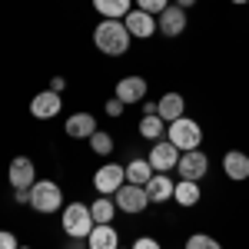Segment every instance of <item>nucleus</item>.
Masks as SVG:
<instances>
[{
  "label": "nucleus",
  "mask_w": 249,
  "mask_h": 249,
  "mask_svg": "<svg viewBox=\"0 0 249 249\" xmlns=\"http://www.w3.org/2000/svg\"><path fill=\"white\" fill-rule=\"evenodd\" d=\"M130 30L123 20H100L93 27V47L107 57H123L130 50Z\"/></svg>",
  "instance_id": "f257e3e1"
},
{
  "label": "nucleus",
  "mask_w": 249,
  "mask_h": 249,
  "mask_svg": "<svg viewBox=\"0 0 249 249\" xmlns=\"http://www.w3.org/2000/svg\"><path fill=\"white\" fill-rule=\"evenodd\" d=\"M166 140H170L179 153L199 150V146H203V126H199L196 120H190V116H179V120L166 123Z\"/></svg>",
  "instance_id": "f03ea898"
},
{
  "label": "nucleus",
  "mask_w": 249,
  "mask_h": 249,
  "mask_svg": "<svg viewBox=\"0 0 249 249\" xmlns=\"http://www.w3.org/2000/svg\"><path fill=\"white\" fill-rule=\"evenodd\" d=\"M30 206L40 216H53L57 210H63V190L57 179H37L30 186Z\"/></svg>",
  "instance_id": "7ed1b4c3"
},
{
  "label": "nucleus",
  "mask_w": 249,
  "mask_h": 249,
  "mask_svg": "<svg viewBox=\"0 0 249 249\" xmlns=\"http://www.w3.org/2000/svg\"><path fill=\"white\" fill-rule=\"evenodd\" d=\"M93 213L87 203H70V206H63V232H67V239H87L90 232H93Z\"/></svg>",
  "instance_id": "20e7f679"
},
{
  "label": "nucleus",
  "mask_w": 249,
  "mask_h": 249,
  "mask_svg": "<svg viewBox=\"0 0 249 249\" xmlns=\"http://www.w3.org/2000/svg\"><path fill=\"white\" fill-rule=\"evenodd\" d=\"M113 203L120 213H126V216H136V213H143L150 206V196H146V186H136V183H123L120 190L113 193Z\"/></svg>",
  "instance_id": "39448f33"
},
{
  "label": "nucleus",
  "mask_w": 249,
  "mask_h": 249,
  "mask_svg": "<svg viewBox=\"0 0 249 249\" xmlns=\"http://www.w3.org/2000/svg\"><path fill=\"white\" fill-rule=\"evenodd\" d=\"M123 183H126V166H120V163H103L93 173V186L100 196H113Z\"/></svg>",
  "instance_id": "423d86ee"
},
{
  "label": "nucleus",
  "mask_w": 249,
  "mask_h": 249,
  "mask_svg": "<svg viewBox=\"0 0 249 249\" xmlns=\"http://www.w3.org/2000/svg\"><path fill=\"white\" fill-rule=\"evenodd\" d=\"M7 179H10L14 190H30V186L37 183V166H34V160H30V156H14L10 166H7Z\"/></svg>",
  "instance_id": "0eeeda50"
},
{
  "label": "nucleus",
  "mask_w": 249,
  "mask_h": 249,
  "mask_svg": "<svg viewBox=\"0 0 249 249\" xmlns=\"http://www.w3.org/2000/svg\"><path fill=\"white\" fill-rule=\"evenodd\" d=\"M176 173H179V179H203L206 173H210V156L203 153V150H190V153H179V163H176Z\"/></svg>",
  "instance_id": "6e6552de"
},
{
  "label": "nucleus",
  "mask_w": 249,
  "mask_h": 249,
  "mask_svg": "<svg viewBox=\"0 0 249 249\" xmlns=\"http://www.w3.org/2000/svg\"><path fill=\"white\" fill-rule=\"evenodd\" d=\"M146 93H150V83H146V77H140V73H130V77L116 80V100H123L126 107L143 103Z\"/></svg>",
  "instance_id": "1a4fd4ad"
},
{
  "label": "nucleus",
  "mask_w": 249,
  "mask_h": 249,
  "mask_svg": "<svg viewBox=\"0 0 249 249\" xmlns=\"http://www.w3.org/2000/svg\"><path fill=\"white\" fill-rule=\"evenodd\" d=\"M183 30H186V10L176 7V3H170V7L156 17V34H163L166 40H173V37H179Z\"/></svg>",
  "instance_id": "9d476101"
},
{
  "label": "nucleus",
  "mask_w": 249,
  "mask_h": 249,
  "mask_svg": "<svg viewBox=\"0 0 249 249\" xmlns=\"http://www.w3.org/2000/svg\"><path fill=\"white\" fill-rule=\"evenodd\" d=\"M146 160H150V166H153L156 173H170V170H176V163H179V150L163 136V140L153 143V150H150Z\"/></svg>",
  "instance_id": "9b49d317"
},
{
  "label": "nucleus",
  "mask_w": 249,
  "mask_h": 249,
  "mask_svg": "<svg viewBox=\"0 0 249 249\" xmlns=\"http://www.w3.org/2000/svg\"><path fill=\"white\" fill-rule=\"evenodd\" d=\"M123 23H126V30H130V37H136V40H150L156 34V17L146 14V10H136V7L123 17Z\"/></svg>",
  "instance_id": "f8f14e48"
},
{
  "label": "nucleus",
  "mask_w": 249,
  "mask_h": 249,
  "mask_svg": "<svg viewBox=\"0 0 249 249\" xmlns=\"http://www.w3.org/2000/svg\"><path fill=\"white\" fill-rule=\"evenodd\" d=\"M63 110V96L53 93V90H43L30 100V113L37 116V120H53V116Z\"/></svg>",
  "instance_id": "ddd939ff"
},
{
  "label": "nucleus",
  "mask_w": 249,
  "mask_h": 249,
  "mask_svg": "<svg viewBox=\"0 0 249 249\" xmlns=\"http://www.w3.org/2000/svg\"><path fill=\"white\" fill-rule=\"evenodd\" d=\"M63 133L70 136V140H90V136L96 133V120L93 113H70L67 116V123H63Z\"/></svg>",
  "instance_id": "4468645a"
},
{
  "label": "nucleus",
  "mask_w": 249,
  "mask_h": 249,
  "mask_svg": "<svg viewBox=\"0 0 249 249\" xmlns=\"http://www.w3.org/2000/svg\"><path fill=\"white\" fill-rule=\"evenodd\" d=\"M223 173H226V179H232V183L249 179V153H243V150H230V153L223 156Z\"/></svg>",
  "instance_id": "2eb2a0df"
},
{
  "label": "nucleus",
  "mask_w": 249,
  "mask_h": 249,
  "mask_svg": "<svg viewBox=\"0 0 249 249\" xmlns=\"http://www.w3.org/2000/svg\"><path fill=\"white\" fill-rule=\"evenodd\" d=\"M199 199H203V190H199L196 179H176V190H173V203H176V206L193 210Z\"/></svg>",
  "instance_id": "dca6fc26"
},
{
  "label": "nucleus",
  "mask_w": 249,
  "mask_h": 249,
  "mask_svg": "<svg viewBox=\"0 0 249 249\" xmlns=\"http://www.w3.org/2000/svg\"><path fill=\"white\" fill-rule=\"evenodd\" d=\"M87 246L90 249H120V232L113 230V223H100L87 236Z\"/></svg>",
  "instance_id": "f3484780"
},
{
  "label": "nucleus",
  "mask_w": 249,
  "mask_h": 249,
  "mask_svg": "<svg viewBox=\"0 0 249 249\" xmlns=\"http://www.w3.org/2000/svg\"><path fill=\"white\" fill-rule=\"evenodd\" d=\"M156 113L163 116L166 123L186 116V100H183V93H163L160 100H156Z\"/></svg>",
  "instance_id": "a211bd4d"
},
{
  "label": "nucleus",
  "mask_w": 249,
  "mask_h": 249,
  "mask_svg": "<svg viewBox=\"0 0 249 249\" xmlns=\"http://www.w3.org/2000/svg\"><path fill=\"white\" fill-rule=\"evenodd\" d=\"M173 190H176V183L170 179V173H153V179L146 183V196H150V203H170Z\"/></svg>",
  "instance_id": "6ab92c4d"
},
{
  "label": "nucleus",
  "mask_w": 249,
  "mask_h": 249,
  "mask_svg": "<svg viewBox=\"0 0 249 249\" xmlns=\"http://www.w3.org/2000/svg\"><path fill=\"white\" fill-rule=\"evenodd\" d=\"M93 10L103 20H123L133 10V0H93Z\"/></svg>",
  "instance_id": "aec40b11"
},
{
  "label": "nucleus",
  "mask_w": 249,
  "mask_h": 249,
  "mask_svg": "<svg viewBox=\"0 0 249 249\" xmlns=\"http://www.w3.org/2000/svg\"><path fill=\"white\" fill-rule=\"evenodd\" d=\"M153 166H150V160H140V156H136V160H130V163H126V183H136V186H146V183H150V179H153Z\"/></svg>",
  "instance_id": "412c9836"
},
{
  "label": "nucleus",
  "mask_w": 249,
  "mask_h": 249,
  "mask_svg": "<svg viewBox=\"0 0 249 249\" xmlns=\"http://www.w3.org/2000/svg\"><path fill=\"white\" fill-rule=\"evenodd\" d=\"M140 136H143V140H163V136H166V120H163V116L160 113H153V116H143V120H140Z\"/></svg>",
  "instance_id": "4be33fe9"
},
{
  "label": "nucleus",
  "mask_w": 249,
  "mask_h": 249,
  "mask_svg": "<svg viewBox=\"0 0 249 249\" xmlns=\"http://www.w3.org/2000/svg\"><path fill=\"white\" fill-rule=\"evenodd\" d=\"M90 213H93V223H96V226H100V223H113L116 203L110 199V196H100V199H93V203H90Z\"/></svg>",
  "instance_id": "5701e85b"
},
{
  "label": "nucleus",
  "mask_w": 249,
  "mask_h": 249,
  "mask_svg": "<svg viewBox=\"0 0 249 249\" xmlns=\"http://www.w3.org/2000/svg\"><path fill=\"white\" fill-rule=\"evenodd\" d=\"M90 153L93 156H110L113 153V136L107 133V130H96V133L90 136Z\"/></svg>",
  "instance_id": "b1692460"
},
{
  "label": "nucleus",
  "mask_w": 249,
  "mask_h": 249,
  "mask_svg": "<svg viewBox=\"0 0 249 249\" xmlns=\"http://www.w3.org/2000/svg\"><path fill=\"white\" fill-rule=\"evenodd\" d=\"M183 249H223V243L213 239V236H206V232H193Z\"/></svg>",
  "instance_id": "393cba45"
},
{
  "label": "nucleus",
  "mask_w": 249,
  "mask_h": 249,
  "mask_svg": "<svg viewBox=\"0 0 249 249\" xmlns=\"http://www.w3.org/2000/svg\"><path fill=\"white\" fill-rule=\"evenodd\" d=\"M170 3H173V0H133L136 10H146V14H153V17H160Z\"/></svg>",
  "instance_id": "a878e982"
},
{
  "label": "nucleus",
  "mask_w": 249,
  "mask_h": 249,
  "mask_svg": "<svg viewBox=\"0 0 249 249\" xmlns=\"http://www.w3.org/2000/svg\"><path fill=\"white\" fill-rule=\"evenodd\" d=\"M0 249H20V243H17V232L0 230Z\"/></svg>",
  "instance_id": "bb28decb"
},
{
  "label": "nucleus",
  "mask_w": 249,
  "mask_h": 249,
  "mask_svg": "<svg viewBox=\"0 0 249 249\" xmlns=\"http://www.w3.org/2000/svg\"><path fill=\"white\" fill-rule=\"evenodd\" d=\"M123 110H126L123 100H116V96H113V100H107V116H113V120H116V116H123Z\"/></svg>",
  "instance_id": "cd10ccee"
},
{
  "label": "nucleus",
  "mask_w": 249,
  "mask_h": 249,
  "mask_svg": "<svg viewBox=\"0 0 249 249\" xmlns=\"http://www.w3.org/2000/svg\"><path fill=\"white\" fill-rule=\"evenodd\" d=\"M130 249H163V246H160V239H153V236H140Z\"/></svg>",
  "instance_id": "c85d7f7f"
},
{
  "label": "nucleus",
  "mask_w": 249,
  "mask_h": 249,
  "mask_svg": "<svg viewBox=\"0 0 249 249\" xmlns=\"http://www.w3.org/2000/svg\"><path fill=\"white\" fill-rule=\"evenodd\" d=\"M50 90H53V93H63V90H67V77H53L50 80Z\"/></svg>",
  "instance_id": "c756f323"
},
{
  "label": "nucleus",
  "mask_w": 249,
  "mask_h": 249,
  "mask_svg": "<svg viewBox=\"0 0 249 249\" xmlns=\"http://www.w3.org/2000/svg\"><path fill=\"white\" fill-rule=\"evenodd\" d=\"M156 113V100H143V116H153Z\"/></svg>",
  "instance_id": "7c9ffc66"
},
{
  "label": "nucleus",
  "mask_w": 249,
  "mask_h": 249,
  "mask_svg": "<svg viewBox=\"0 0 249 249\" xmlns=\"http://www.w3.org/2000/svg\"><path fill=\"white\" fill-rule=\"evenodd\" d=\"M14 199L17 203H30V190H14Z\"/></svg>",
  "instance_id": "2f4dec72"
},
{
  "label": "nucleus",
  "mask_w": 249,
  "mask_h": 249,
  "mask_svg": "<svg viewBox=\"0 0 249 249\" xmlns=\"http://www.w3.org/2000/svg\"><path fill=\"white\" fill-rule=\"evenodd\" d=\"M173 3H176V7H183V10H186V7H193V3H196V0H173Z\"/></svg>",
  "instance_id": "473e14b6"
},
{
  "label": "nucleus",
  "mask_w": 249,
  "mask_h": 249,
  "mask_svg": "<svg viewBox=\"0 0 249 249\" xmlns=\"http://www.w3.org/2000/svg\"><path fill=\"white\" fill-rule=\"evenodd\" d=\"M232 3H239V7H243V3H249V0H232Z\"/></svg>",
  "instance_id": "72a5a7b5"
},
{
  "label": "nucleus",
  "mask_w": 249,
  "mask_h": 249,
  "mask_svg": "<svg viewBox=\"0 0 249 249\" xmlns=\"http://www.w3.org/2000/svg\"><path fill=\"white\" fill-rule=\"evenodd\" d=\"M20 249H30V246H20Z\"/></svg>",
  "instance_id": "f704fd0d"
},
{
  "label": "nucleus",
  "mask_w": 249,
  "mask_h": 249,
  "mask_svg": "<svg viewBox=\"0 0 249 249\" xmlns=\"http://www.w3.org/2000/svg\"><path fill=\"white\" fill-rule=\"evenodd\" d=\"M120 249H126V246H120Z\"/></svg>",
  "instance_id": "c9c22d12"
}]
</instances>
